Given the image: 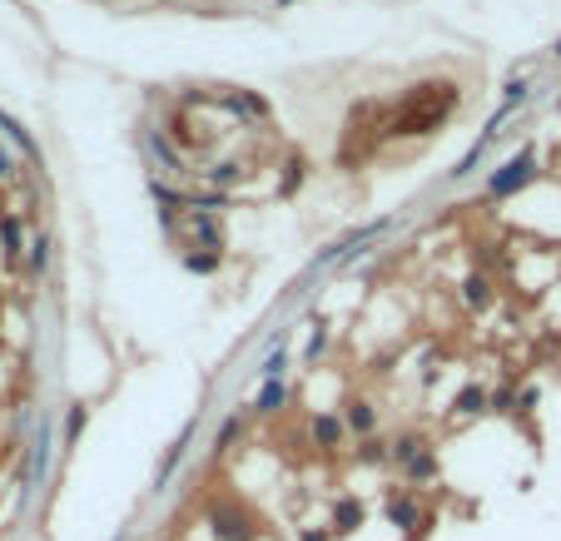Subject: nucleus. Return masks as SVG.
Returning a JSON list of instances; mask_svg holds the SVG:
<instances>
[{"label": "nucleus", "mask_w": 561, "mask_h": 541, "mask_svg": "<svg viewBox=\"0 0 561 541\" xmlns=\"http://www.w3.org/2000/svg\"><path fill=\"white\" fill-rule=\"evenodd\" d=\"M427 447H432V442H427V437H422L418 427H408V432H398V437H393V442H388V462H393V467H398V472H403V467H408V462H413V457H418V452H427Z\"/></svg>", "instance_id": "obj_13"}, {"label": "nucleus", "mask_w": 561, "mask_h": 541, "mask_svg": "<svg viewBox=\"0 0 561 541\" xmlns=\"http://www.w3.org/2000/svg\"><path fill=\"white\" fill-rule=\"evenodd\" d=\"M363 522H368V507H363L358 497H333V507H328V527H333V537H358Z\"/></svg>", "instance_id": "obj_7"}, {"label": "nucleus", "mask_w": 561, "mask_h": 541, "mask_svg": "<svg viewBox=\"0 0 561 541\" xmlns=\"http://www.w3.org/2000/svg\"><path fill=\"white\" fill-rule=\"evenodd\" d=\"M482 412H492V393H487L482 383H467V388L452 398V417H482Z\"/></svg>", "instance_id": "obj_15"}, {"label": "nucleus", "mask_w": 561, "mask_h": 541, "mask_svg": "<svg viewBox=\"0 0 561 541\" xmlns=\"http://www.w3.org/2000/svg\"><path fill=\"white\" fill-rule=\"evenodd\" d=\"M244 432H249V417H244V412H229V417L219 422V432H214V457H229V452L244 442Z\"/></svg>", "instance_id": "obj_14"}, {"label": "nucleus", "mask_w": 561, "mask_h": 541, "mask_svg": "<svg viewBox=\"0 0 561 541\" xmlns=\"http://www.w3.org/2000/svg\"><path fill=\"white\" fill-rule=\"evenodd\" d=\"M204 105H214V95H204V90H184L179 95V110H204Z\"/></svg>", "instance_id": "obj_35"}, {"label": "nucleus", "mask_w": 561, "mask_h": 541, "mask_svg": "<svg viewBox=\"0 0 561 541\" xmlns=\"http://www.w3.org/2000/svg\"><path fill=\"white\" fill-rule=\"evenodd\" d=\"M343 437H348L343 412H313V417H308V442H313L318 452H338Z\"/></svg>", "instance_id": "obj_6"}, {"label": "nucleus", "mask_w": 561, "mask_h": 541, "mask_svg": "<svg viewBox=\"0 0 561 541\" xmlns=\"http://www.w3.org/2000/svg\"><path fill=\"white\" fill-rule=\"evenodd\" d=\"M472 264L482 273H502L507 269V259H502V244H492V239H477L472 244Z\"/></svg>", "instance_id": "obj_23"}, {"label": "nucleus", "mask_w": 561, "mask_h": 541, "mask_svg": "<svg viewBox=\"0 0 561 541\" xmlns=\"http://www.w3.org/2000/svg\"><path fill=\"white\" fill-rule=\"evenodd\" d=\"M383 517H388V527H398L408 541L418 537L422 522H427V512H422V502H418L413 487H388V497H383Z\"/></svg>", "instance_id": "obj_4"}, {"label": "nucleus", "mask_w": 561, "mask_h": 541, "mask_svg": "<svg viewBox=\"0 0 561 541\" xmlns=\"http://www.w3.org/2000/svg\"><path fill=\"white\" fill-rule=\"evenodd\" d=\"M343 427H348L358 442H363V437H378V403L363 398V393L343 398Z\"/></svg>", "instance_id": "obj_5"}, {"label": "nucleus", "mask_w": 561, "mask_h": 541, "mask_svg": "<svg viewBox=\"0 0 561 541\" xmlns=\"http://www.w3.org/2000/svg\"><path fill=\"white\" fill-rule=\"evenodd\" d=\"M219 209H229L224 189H189V214H219Z\"/></svg>", "instance_id": "obj_24"}, {"label": "nucleus", "mask_w": 561, "mask_h": 541, "mask_svg": "<svg viewBox=\"0 0 561 541\" xmlns=\"http://www.w3.org/2000/svg\"><path fill=\"white\" fill-rule=\"evenodd\" d=\"M552 55H557V60H561V40H557V45H552Z\"/></svg>", "instance_id": "obj_38"}, {"label": "nucleus", "mask_w": 561, "mask_h": 541, "mask_svg": "<svg viewBox=\"0 0 561 541\" xmlns=\"http://www.w3.org/2000/svg\"><path fill=\"white\" fill-rule=\"evenodd\" d=\"M462 303L472 308V313H487L492 303H497V278L482 269H472L467 278H462Z\"/></svg>", "instance_id": "obj_9"}, {"label": "nucleus", "mask_w": 561, "mask_h": 541, "mask_svg": "<svg viewBox=\"0 0 561 541\" xmlns=\"http://www.w3.org/2000/svg\"><path fill=\"white\" fill-rule=\"evenodd\" d=\"M527 90H532V80H527V75L507 80V95H502V110H497V115H512L517 105H527Z\"/></svg>", "instance_id": "obj_31"}, {"label": "nucleus", "mask_w": 561, "mask_h": 541, "mask_svg": "<svg viewBox=\"0 0 561 541\" xmlns=\"http://www.w3.org/2000/svg\"><path fill=\"white\" fill-rule=\"evenodd\" d=\"M388 462V442L383 437H363L358 442V467H383Z\"/></svg>", "instance_id": "obj_30"}, {"label": "nucleus", "mask_w": 561, "mask_h": 541, "mask_svg": "<svg viewBox=\"0 0 561 541\" xmlns=\"http://www.w3.org/2000/svg\"><path fill=\"white\" fill-rule=\"evenodd\" d=\"M204 522H209L214 541H259L264 537V522H259L239 497H219V502H209V507H204Z\"/></svg>", "instance_id": "obj_2"}, {"label": "nucleus", "mask_w": 561, "mask_h": 541, "mask_svg": "<svg viewBox=\"0 0 561 541\" xmlns=\"http://www.w3.org/2000/svg\"><path fill=\"white\" fill-rule=\"evenodd\" d=\"M0 179H15V154L0 149Z\"/></svg>", "instance_id": "obj_37"}, {"label": "nucleus", "mask_w": 561, "mask_h": 541, "mask_svg": "<svg viewBox=\"0 0 561 541\" xmlns=\"http://www.w3.org/2000/svg\"><path fill=\"white\" fill-rule=\"evenodd\" d=\"M204 179H209L214 189H229L234 179H244V164H239V159H219L214 169H204Z\"/></svg>", "instance_id": "obj_28"}, {"label": "nucleus", "mask_w": 561, "mask_h": 541, "mask_svg": "<svg viewBox=\"0 0 561 541\" xmlns=\"http://www.w3.org/2000/svg\"><path fill=\"white\" fill-rule=\"evenodd\" d=\"M50 259H55L50 234H35V239L25 244V273H30V278H45V273H50Z\"/></svg>", "instance_id": "obj_19"}, {"label": "nucleus", "mask_w": 561, "mask_h": 541, "mask_svg": "<svg viewBox=\"0 0 561 541\" xmlns=\"http://www.w3.org/2000/svg\"><path fill=\"white\" fill-rule=\"evenodd\" d=\"M537 174H542V169H537V149H517L512 159H502V164L487 174V199H512V194H522Z\"/></svg>", "instance_id": "obj_3"}, {"label": "nucleus", "mask_w": 561, "mask_h": 541, "mask_svg": "<svg viewBox=\"0 0 561 541\" xmlns=\"http://www.w3.org/2000/svg\"><path fill=\"white\" fill-rule=\"evenodd\" d=\"M437 472H442L437 447H427V452H418V457L403 467V482H408V487H427V482H437Z\"/></svg>", "instance_id": "obj_16"}, {"label": "nucleus", "mask_w": 561, "mask_h": 541, "mask_svg": "<svg viewBox=\"0 0 561 541\" xmlns=\"http://www.w3.org/2000/svg\"><path fill=\"white\" fill-rule=\"evenodd\" d=\"M214 105L239 115V120H269V100L254 95V90H224V95H214Z\"/></svg>", "instance_id": "obj_8"}, {"label": "nucleus", "mask_w": 561, "mask_h": 541, "mask_svg": "<svg viewBox=\"0 0 561 541\" xmlns=\"http://www.w3.org/2000/svg\"><path fill=\"white\" fill-rule=\"evenodd\" d=\"M90 427V407L85 403H70V412H65V442H80V432Z\"/></svg>", "instance_id": "obj_32"}, {"label": "nucleus", "mask_w": 561, "mask_h": 541, "mask_svg": "<svg viewBox=\"0 0 561 541\" xmlns=\"http://www.w3.org/2000/svg\"><path fill=\"white\" fill-rule=\"evenodd\" d=\"M383 229H388V224L378 219V224H368V229H353V234H343L338 244H328V249L318 254V264H338L343 254H353V249H363V244H373V239H378Z\"/></svg>", "instance_id": "obj_11"}, {"label": "nucleus", "mask_w": 561, "mask_h": 541, "mask_svg": "<svg viewBox=\"0 0 561 541\" xmlns=\"http://www.w3.org/2000/svg\"><path fill=\"white\" fill-rule=\"evenodd\" d=\"M288 333H279V338H269V353H264V363H259V378L264 383H274V378H283V368H288Z\"/></svg>", "instance_id": "obj_22"}, {"label": "nucleus", "mask_w": 561, "mask_h": 541, "mask_svg": "<svg viewBox=\"0 0 561 541\" xmlns=\"http://www.w3.org/2000/svg\"><path fill=\"white\" fill-rule=\"evenodd\" d=\"M298 541H333V527H298Z\"/></svg>", "instance_id": "obj_36"}, {"label": "nucleus", "mask_w": 561, "mask_h": 541, "mask_svg": "<svg viewBox=\"0 0 561 541\" xmlns=\"http://www.w3.org/2000/svg\"><path fill=\"white\" fill-rule=\"evenodd\" d=\"M492 412H497V417H517V412H522V407H517V388H497V393H492Z\"/></svg>", "instance_id": "obj_34"}, {"label": "nucleus", "mask_w": 561, "mask_h": 541, "mask_svg": "<svg viewBox=\"0 0 561 541\" xmlns=\"http://www.w3.org/2000/svg\"><path fill=\"white\" fill-rule=\"evenodd\" d=\"M149 199L159 204V214H179V209L189 214V194H184V189H174L169 179H149Z\"/></svg>", "instance_id": "obj_17"}, {"label": "nucleus", "mask_w": 561, "mask_h": 541, "mask_svg": "<svg viewBox=\"0 0 561 541\" xmlns=\"http://www.w3.org/2000/svg\"><path fill=\"white\" fill-rule=\"evenodd\" d=\"M224 264V254H214V249H184V269L189 273H219Z\"/></svg>", "instance_id": "obj_29"}, {"label": "nucleus", "mask_w": 561, "mask_h": 541, "mask_svg": "<svg viewBox=\"0 0 561 541\" xmlns=\"http://www.w3.org/2000/svg\"><path fill=\"white\" fill-rule=\"evenodd\" d=\"M298 184H303V159L293 154L288 164H283V179H279V194L288 199V194H298Z\"/></svg>", "instance_id": "obj_33"}, {"label": "nucleus", "mask_w": 561, "mask_h": 541, "mask_svg": "<svg viewBox=\"0 0 561 541\" xmlns=\"http://www.w3.org/2000/svg\"><path fill=\"white\" fill-rule=\"evenodd\" d=\"M144 144H149V149H154V154L169 164V174H189V169H184V149L164 135V130H144Z\"/></svg>", "instance_id": "obj_18"}, {"label": "nucleus", "mask_w": 561, "mask_h": 541, "mask_svg": "<svg viewBox=\"0 0 561 541\" xmlns=\"http://www.w3.org/2000/svg\"><path fill=\"white\" fill-rule=\"evenodd\" d=\"M0 135L10 139V144H15L20 154H30V159H40V149H35V139L25 135V125H20V120H10L5 110H0Z\"/></svg>", "instance_id": "obj_26"}, {"label": "nucleus", "mask_w": 561, "mask_h": 541, "mask_svg": "<svg viewBox=\"0 0 561 541\" xmlns=\"http://www.w3.org/2000/svg\"><path fill=\"white\" fill-rule=\"evenodd\" d=\"M164 125H169V130H164V135L174 139V144H179V149H204V154H209V149H214V144H209V139H199V130H194V120H189V110H179V105H174V110H169V120H164Z\"/></svg>", "instance_id": "obj_12"}, {"label": "nucleus", "mask_w": 561, "mask_h": 541, "mask_svg": "<svg viewBox=\"0 0 561 541\" xmlns=\"http://www.w3.org/2000/svg\"><path fill=\"white\" fill-rule=\"evenodd\" d=\"M189 249L224 254V224H219V214H189Z\"/></svg>", "instance_id": "obj_10"}, {"label": "nucleus", "mask_w": 561, "mask_h": 541, "mask_svg": "<svg viewBox=\"0 0 561 541\" xmlns=\"http://www.w3.org/2000/svg\"><path fill=\"white\" fill-rule=\"evenodd\" d=\"M283 407H288V383H283V378L264 383V388H259V398H254V412H259V417H279Z\"/></svg>", "instance_id": "obj_21"}, {"label": "nucleus", "mask_w": 561, "mask_h": 541, "mask_svg": "<svg viewBox=\"0 0 561 541\" xmlns=\"http://www.w3.org/2000/svg\"><path fill=\"white\" fill-rule=\"evenodd\" d=\"M462 105L457 80H418L388 105V139H422L442 130Z\"/></svg>", "instance_id": "obj_1"}, {"label": "nucleus", "mask_w": 561, "mask_h": 541, "mask_svg": "<svg viewBox=\"0 0 561 541\" xmlns=\"http://www.w3.org/2000/svg\"><path fill=\"white\" fill-rule=\"evenodd\" d=\"M0 254H5L10 264H20V254H25V229H20V214H5V219H0Z\"/></svg>", "instance_id": "obj_20"}, {"label": "nucleus", "mask_w": 561, "mask_h": 541, "mask_svg": "<svg viewBox=\"0 0 561 541\" xmlns=\"http://www.w3.org/2000/svg\"><path fill=\"white\" fill-rule=\"evenodd\" d=\"M328 343H333V338H328V318H313V333H308V343H303V363L313 368V363L328 353Z\"/></svg>", "instance_id": "obj_25"}, {"label": "nucleus", "mask_w": 561, "mask_h": 541, "mask_svg": "<svg viewBox=\"0 0 561 541\" xmlns=\"http://www.w3.org/2000/svg\"><path fill=\"white\" fill-rule=\"evenodd\" d=\"M184 447H189V427H184V432H179V437H174V447H169V452H164V462H159V477H154V487H164V482H169V477H174V467H179V462H184Z\"/></svg>", "instance_id": "obj_27"}]
</instances>
